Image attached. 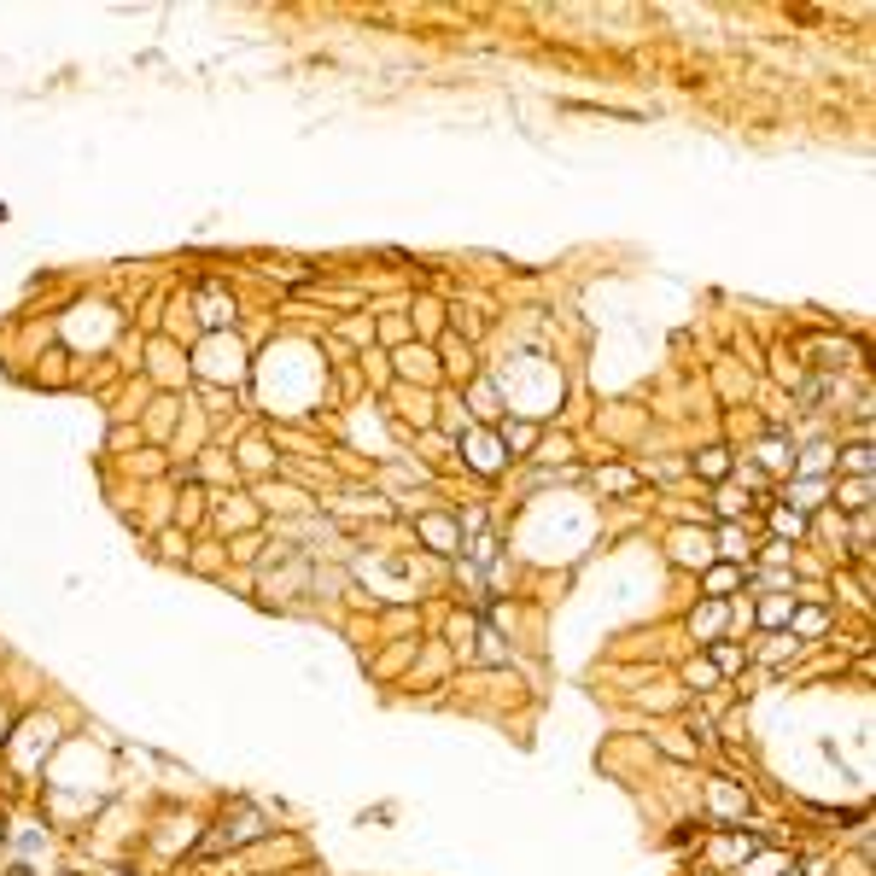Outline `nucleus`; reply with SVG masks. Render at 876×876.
<instances>
[{
  "label": "nucleus",
  "mask_w": 876,
  "mask_h": 876,
  "mask_svg": "<svg viewBox=\"0 0 876 876\" xmlns=\"http://www.w3.org/2000/svg\"><path fill=\"white\" fill-rule=\"evenodd\" d=\"M596 485H602V491H631V485H637V468H602Z\"/></svg>",
  "instance_id": "nucleus-25"
},
{
  "label": "nucleus",
  "mask_w": 876,
  "mask_h": 876,
  "mask_svg": "<svg viewBox=\"0 0 876 876\" xmlns=\"http://www.w3.org/2000/svg\"><path fill=\"white\" fill-rule=\"evenodd\" d=\"M765 591H795V573H753Z\"/></svg>",
  "instance_id": "nucleus-30"
},
{
  "label": "nucleus",
  "mask_w": 876,
  "mask_h": 876,
  "mask_svg": "<svg viewBox=\"0 0 876 876\" xmlns=\"http://www.w3.org/2000/svg\"><path fill=\"white\" fill-rule=\"evenodd\" d=\"M789 631H795L801 642H812V637H824V631H829V614H824V608H795V614H789Z\"/></svg>",
  "instance_id": "nucleus-13"
},
{
  "label": "nucleus",
  "mask_w": 876,
  "mask_h": 876,
  "mask_svg": "<svg viewBox=\"0 0 876 876\" xmlns=\"http://www.w3.org/2000/svg\"><path fill=\"white\" fill-rule=\"evenodd\" d=\"M415 321H421V334H438V321H445V304H438V298H427V304H415Z\"/></svg>",
  "instance_id": "nucleus-26"
},
{
  "label": "nucleus",
  "mask_w": 876,
  "mask_h": 876,
  "mask_svg": "<svg viewBox=\"0 0 876 876\" xmlns=\"http://www.w3.org/2000/svg\"><path fill=\"white\" fill-rule=\"evenodd\" d=\"M829 497H836V515H864V508H871V480H836L829 485Z\"/></svg>",
  "instance_id": "nucleus-7"
},
{
  "label": "nucleus",
  "mask_w": 876,
  "mask_h": 876,
  "mask_svg": "<svg viewBox=\"0 0 876 876\" xmlns=\"http://www.w3.org/2000/svg\"><path fill=\"white\" fill-rule=\"evenodd\" d=\"M473 404H480V421H491V415H497V392H491L485 380L473 386Z\"/></svg>",
  "instance_id": "nucleus-29"
},
{
  "label": "nucleus",
  "mask_w": 876,
  "mask_h": 876,
  "mask_svg": "<svg viewBox=\"0 0 876 876\" xmlns=\"http://www.w3.org/2000/svg\"><path fill=\"white\" fill-rule=\"evenodd\" d=\"M684 684H690V690H719L713 660H690V667H684Z\"/></svg>",
  "instance_id": "nucleus-20"
},
{
  "label": "nucleus",
  "mask_w": 876,
  "mask_h": 876,
  "mask_svg": "<svg viewBox=\"0 0 876 876\" xmlns=\"http://www.w3.org/2000/svg\"><path fill=\"white\" fill-rule=\"evenodd\" d=\"M760 556H765V561H795V543H778V538H771Z\"/></svg>",
  "instance_id": "nucleus-31"
},
{
  "label": "nucleus",
  "mask_w": 876,
  "mask_h": 876,
  "mask_svg": "<svg viewBox=\"0 0 876 876\" xmlns=\"http://www.w3.org/2000/svg\"><path fill=\"white\" fill-rule=\"evenodd\" d=\"M713 549H725L730 567H742V561H748V532H742V526H725V532L713 538Z\"/></svg>",
  "instance_id": "nucleus-15"
},
{
  "label": "nucleus",
  "mask_w": 876,
  "mask_h": 876,
  "mask_svg": "<svg viewBox=\"0 0 876 876\" xmlns=\"http://www.w3.org/2000/svg\"><path fill=\"white\" fill-rule=\"evenodd\" d=\"M538 421H508L503 427V450H515V456H532V450H538Z\"/></svg>",
  "instance_id": "nucleus-11"
},
{
  "label": "nucleus",
  "mask_w": 876,
  "mask_h": 876,
  "mask_svg": "<svg viewBox=\"0 0 876 876\" xmlns=\"http://www.w3.org/2000/svg\"><path fill=\"white\" fill-rule=\"evenodd\" d=\"M841 456V473H853V480H871V468H876V450L864 445V438H853L847 450H836Z\"/></svg>",
  "instance_id": "nucleus-12"
},
{
  "label": "nucleus",
  "mask_w": 876,
  "mask_h": 876,
  "mask_svg": "<svg viewBox=\"0 0 876 876\" xmlns=\"http://www.w3.org/2000/svg\"><path fill=\"white\" fill-rule=\"evenodd\" d=\"M695 473H707V480H725V473H730V450H725V445L702 450V456H695Z\"/></svg>",
  "instance_id": "nucleus-19"
},
{
  "label": "nucleus",
  "mask_w": 876,
  "mask_h": 876,
  "mask_svg": "<svg viewBox=\"0 0 876 876\" xmlns=\"http://www.w3.org/2000/svg\"><path fill=\"white\" fill-rule=\"evenodd\" d=\"M725 614H730V602H719V596H707L702 608L690 614V637H707V642H719L725 637Z\"/></svg>",
  "instance_id": "nucleus-6"
},
{
  "label": "nucleus",
  "mask_w": 876,
  "mask_h": 876,
  "mask_svg": "<svg viewBox=\"0 0 876 876\" xmlns=\"http://www.w3.org/2000/svg\"><path fill=\"white\" fill-rule=\"evenodd\" d=\"M228 316H234V304L210 286V293H205V321H210V327H228Z\"/></svg>",
  "instance_id": "nucleus-22"
},
{
  "label": "nucleus",
  "mask_w": 876,
  "mask_h": 876,
  "mask_svg": "<svg viewBox=\"0 0 876 876\" xmlns=\"http://www.w3.org/2000/svg\"><path fill=\"white\" fill-rule=\"evenodd\" d=\"M789 614H795V596H771V602L753 608V619H760V625H789Z\"/></svg>",
  "instance_id": "nucleus-18"
},
{
  "label": "nucleus",
  "mask_w": 876,
  "mask_h": 876,
  "mask_svg": "<svg viewBox=\"0 0 876 876\" xmlns=\"http://www.w3.org/2000/svg\"><path fill=\"white\" fill-rule=\"evenodd\" d=\"M445 357H450V362H445L450 374H473V351H462L456 339H450V345H445Z\"/></svg>",
  "instance_id": "nucleus-27"
},
{
  "label": "nucleus",
  "mask_w": 876,
  "mask_h": 876,
  "mask_svg": "<svg viewBox=\"0 0 876 876\" xmlns=\"http://www.w3.org/2000/svg\"><path fill=\"white\" fill-rule=\"evenodd\" d=\"M765 520H771V538H778V543H801L806 538V515H801V508H765Z\"/></svg>",
  "instance_id": "nucleus-8"
},
{
  "label": "nucleus",
  "mask_w": 876,
  "mask_h": 876,
  "mask_svg": "<svg viewBox=\"0 0 876 876\" xmlns=\"http://www.w3.org/2000/svg\"><path fill=\"white\" fill-rule=\"evenodd\" d=\"M778 871H789V859H783L778 847H771V853H760L753 864H742V876H778Z\"/></svg>",
  "instance_id": "nucleus-23"
},
{
  "label": "nucleus",
  "mask_w": 876,
  "mask_h": 876,
  "mask_svg": "<svg viewBox=\"0 0 876 876\" xmlns=\"http://www.w3.org/2000/svg\"><path fill=\"white\" fill-rule=\"evenodd\" d=\"M719 515H725V520H742V515H748L742 491H730V485H725V491H719Z\"/></svg>",
  "instance_id": "nucleus-28"
},
{
  "label": "nucleus",
  "mask_w": 876,
  "mask_h": 876,
  "mask_svg": "<svg viewBox=\"0 0 876 876\" xmlns=\"http://www.w3.org/2000/svg\"><path fill=\"white\" fill-rule=\"evenodd\" d=\"M707 660H713V672H719V678H730V672H742V667H748V649H742L736 637H719Z\"/></svg>",
  "instance_id": "nucleus-9"
},
{
  "label": "nucleus",
  "mask_w": 876,
  "mask_h": 876,
  "mask_svg": "<svg viewBox=\"0 0 876 876\" xmlns=\"http://www.w3.org/2000/svg\"><path fill=\"white\" fill-rule=\"evenodd\" d=\"M707 801H713V812H719V818H748V812H753L748 789H736L730 778H707Z\"/></svg>",
  "instance_id": "nucleus-3"
},
{
  "label": "nucleus",
  "mask_w": 876,
  "mask_h": 876,
  "mask_svg": "<svg viewBox=\"0 0 876 876\" xmlns=\"http://www.w3.org/2000/svg\"><path fill=\"white\" fill-rule=\"evenodd\" d=\"M654 742H660V748H667L672 760H695V753H702V748H695V742H684V730H660V736H654Z\"/></svg>",
  "instance_id": "nucleus-24"
},
{
  "label": "nucleus",
  "mask_w": 876,
  "mask_h": 876,
  "mask_svg": "<svg viewBox=\"0 0 876 876\" xmlns=\"http://www.w3.org/2000/svg\"><path fill=\"white\" fill-rule=\"evenodd\" d=\"M789 497H806L801 503V515H806V508H824L818 497H829V485L824 480H789Z\"/></svg>",
  "instance_id": "nucleus-21"
},
{
  "label": "nucleus",
  "mask_w": 876,
  "mask_h": 876,
  "mask_svg": "<svg viewBox=\"0 0 876 876\" xmlns=\"http://www.w3.org/2000/svg\"><path fill=\"white\" fill-rule=\"evenodd\" d=\"M778 876H801V871H778Z\"/></svg>",
  "instance_id": "nucleus-32"
},
{
  "label": "nucleus",
  "mask_w": 876,
  "mask_h": 876,
  "mask_svg": "<svg viewBox=\"0 0 876 876\" xmlns=\"http://www.w3.org/2000/svg\"><path fill=\"white\" fill-rule=\"evenodd\" d=\"M753 456H760V462H753V468H771V473L795 468V456H789V450H783V438H765V445L753 450Z\"/></svg>",
  "instance_id": "nucleus-17"
},
{
  "label": "nucleus",
  "mask_w": 876,
  "mask_h": 876,
  "mask_svg": "<svg viewBox=\"0 0 876 876\" xmlns=\"http://www.w3.org/2000/svg\"><path fill=\"white\" fill-rule=\"evenodd\" d=\"M397 374H404V380H438V351H432V345H404V351H397Z\"/></svg>",
  "instance_id": "nucleus-4"
},
{
  "label": "nucleus",
  "mask_w": 876,
  "mask_h": 876,
  "mask_svg": "<svg viewBox=\"0 0 876 876\" xmlns=\"http://www.w3.org/2000/svg\"><path fill=\"white\" fill-rule=\"evenodd\" d=\"M462 450H468V462L480 473H497V468H503V456H508L503 438H491V432H462Z\"/></svg>",
  "instance_id": "nucleus-5"
},
{
  "label": "nucleus",
  "mask_w": 876,
  "mask_h": 876,
  "mask_svg": "<svg viewBox=\"0 0 876 876\" xmlns=\"http://www.w3.org/2000/svg\"><path fill=\"white\" fill-rule=\"evenodd\" d=\"M829 468H836V445H806L801 462H795V480H818Z\"/></svg>",
  "instance_id": "nucleus-10"
},
{
  "label": "nucleus",
  "mask_w": 876,
  "mask_h": 876,
  "mask_svg": "<svg viewBox=\"0 0 876 876\" xmlns=\"http://www.w3.org/2000/svg\"><path fill=\"white\" fill-rule=\"evenodd\" d=\"M707 596H719V602H725V596L730 591H736V584H742V567H707Z\"/></svg>",
  "instance_id": "nucleus-16"
},
{
  "label": "nucleus",
  "mask_w": 876,
  "mask_h": 876,
  "mask_svg": "<svg viewBox=\"0 0 876 876\" xmlns=\"http://www.w3.org/2000/svg\"><path fill=\"white\" fill-rule=\"evenodd\" d=\"M672 561H678V567H702L707 573V561H713V532H695V526L672 532Z\"/></svg>",
  "instance_id": "nucleus-2"
},
{
  "label": "nucleus",
  "mask_w": 876,
  "mask_h": 876,
  "mask_svg": "<svg viewBox=\"0 0 876 876\" xmlns=\"http://www.w3.org/2000/svg\"><path fill=\"white\" fill-rule=\"evenodd\" d=\"M263 836V818H258V806L251 801H240V806H228L223 818H217V836H210V853H223V847H246V841H258Z\"/></svg>",
  "instance_id": "nucleus-1"
},
{
  "label": "nucleus",
  "mask_w": 876,
  "mask_h": 876,
  "mask_svg": "<svg viewBox=\"0 0 876 876\" xmlns=\"http://www.w3.org/2000/svg\"><path fill=\"white\" fill-rule=\"evenodd\" d=\"M801 649H806V642L795 637V631H778V637L760 649V660H765V667H783V660H789V654H801Z\"/></svg>",
  "instance_id": "nucleus-14"
}]
</instances>
